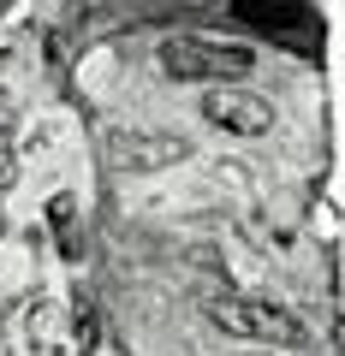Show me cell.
Masks as SVG:
<instances>
[{"mask_svg":"<svg viewBox=\"0 0 345 356\" xmlns=\"http://www.w3.org/2000/svg\"><path fill=\"white\" fill-rule=\"evenodd\" d=\"M203 119L220 125V131H232V137H262V131H274V107L262 95H250V89H208Z\"/></svg>","mask_w":345,"mask_h":356,"instance_id":"277c9868","label":"cell"},{"mask_svg":"<svg viewBox=\"0 0 345 356\" xmlns=\"http://www.w3.org/2000/svg\"><path fill=\"white\" fill-rule=\"evenodd\" d=\"M208 315H215L220 332H232V339H256V344H304V339H309V332L298 327L292 309L268 303V297H238V291H227V297L208 303Z\"/></svg>","mask_w":345,"mask_h":356,"instance_id":"6da1fadb","label":"cell"},{"mask_svg":"<svg viewBox=\"0 0 345 356\" xmlns=\"http://www.w3.org/2000/svg\"><path fill=\"white\" fill-rule=\"evenodd\" d=\"M48 60H54V72H66V60H72V30H54L48 36Z\"/></svg>","mask_w":345,"mask_h":356,"instance_id":"ba28073f","label":"cell"},{"mask_svg":"<svg viewBox=\"0 0 345 356\" xmlns=\"http://www.w3.org/2000/svg\"><path fill=\"white\" fill-rule=\"evenodd\" d=\"M48 226H54V238H60V255L77 261V255H84V238H77V202L72 196H54L48 202Z\"/></svg>","mask_w":345,"mask_h":356,"instance_id":"52a82bcc","label":"cell"},{"mask_svg":"<svg viewBox=\"0 0 345 356\" xmlns=\"http://www.w3.org/2000/svg\"><path fill=\"white\" fill-rule=\"evenodd\" d=\"M24 332H30V344H36L42 356H66L72 350V332H66V315H60L54 297H36V303L24 309Z\"/></svg>","mask_w":345,"mask_h":356,"instance_id":"8992f818","label":"cell"},{"mask_svg":"<svg viewBox=\"0 0 345 356\" xmlns=\"http://www.w3.org/2000/svg\"><path fill=\"white\" fill-rule=\"evenodd\" d=\"M232 13L250 30L298 48L304 60H321V18L309 13V0H232Z\"/></svg>","mask_w":345,"mask_h":356,"instance_id":"7a4b0ae2","label":"cell"},{"mask_svg":"<svg viewBox=\"0 0 345 356\" xmlns=\"http://www.w3.org/2000/svg\"><path fill=\"white\" fill-rule=\"evenodd\" d=\"M18 184V161H13V149H0V191H13Z\"/></svg>","mask_w":345,"mask_h":356,"instance_id":"9c48e42d","label":"cell"},{"mask_svg":"<svg viewBox=\"0 0 345 356\" xmlns=\"http://www.w3.org/2000/svg\"><path fill=\"white\" fill-rule=\"evenodd\" d=\"M161 72L179 77V83H197V77H244L250 72V48H208V42H167L161 48Z\"/></svg>","mask_w":345,"mask_h":356,"instance_id":"3957f363","label":"cell"},{"mask_svg":"<svg viewBox=\"0 0 345 356\" xmlns=\"http://www.w3.org/2000/svg\"><path fill=\"white\" fill-rule=\"evenodd\" d=\"M13 6H24V0H0V13H13Z\"/></svg>","mask_w":345,"mask_h":356,"instance_id":"30bf717a","label":"cell"},{"mask_svg":"<svg viewBox=\"0 0 345 356\" xmlns=\"http://www.w3.org/2000/svg\"><path fill=\"white\" fill-rule=\"evenodd\" d=\"M107 149H114V161L137 166V172H161V166L185 161V143L179 137H114Z\"/></svg>","mask_w":345,"mask_h":356,"instance_id":"5b68a950","label":"cell"},{"mask_svg":"<svg viewBox=\"0 0 345 356\" xmlns=\"http://www.w3.org/2000/svg\"><path fill=\"white\" fill-rule=\"evenodd\" d=\"M0 232H6V220H0Z\"/></svg>","mask_w":345,"mask_h":356,"instance_id":"8fae6325","label":"cell"}]
</instances>
